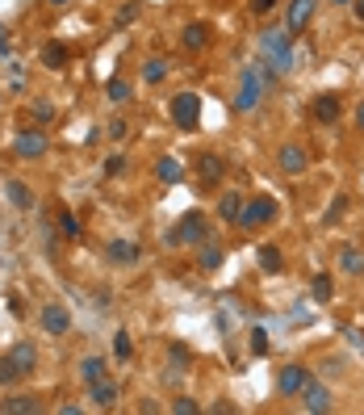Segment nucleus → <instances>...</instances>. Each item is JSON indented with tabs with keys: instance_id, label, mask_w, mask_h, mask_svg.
Segmentation results:
<instances>
[{
	"instance_id": "f257e3e1",
	"label": "nucleus",
	"mask_w": 364,
	"mask_h": 415,
	"mask_svg": "<svg viewBox=\"0 0 364 415\" xmlns=\"http://www.w3.org/2000/svg\"><path fill=\"white\" fill-rule=\"evenodd\" d=\"M260 50H264V63H273V72H293L289 30H264L260 34Z\"/></svg>"
},
{
	"instance_id": "f03ea898",
	"label": "nucleus",
	"mask_w": 364,
	"mask_h": 415,
	"mask_svg": "<svg viewBox=\"0 0 364 415\" xmlns=\"http://www.w3.org/2000/svg\"><path fill=\"white\" fill-rule=\"evenodd\" d=\"M205 235H210V218H205L201 210H188L181 223L168 231V243H172V248H176V243H201Z\"/></svg>"
},
{
	"instance_id": "7ed1b4c3",
	"label": "nucleus",
	"mask_w": 364,
	"mask_h": 415,
	"mask_svg": "<svg viewBox=\"0 0 364 415\" xmlns=\"http://www.w3.org/2000/svg\"><path fill=\"white\" fill-rule=\"evenodd\" d=\"M172 118L181 131H197V118H201V96L197 92H176L172 96Z\"/></svg>"
},
{
	"instance_id": "20e7f679",
	"label": "nucleus",
	"mask_w": 364,
	"mask_h": 415,
	"mask_svg": "<svg viewBox=\"0 0 364 415\" xmlns=\"http://www.w3.org/2000/svg\"><path fill=\"white\" fill-rule=\"evenodd\" d=\"M260 96H264V80H260V72L256 67H247L243 72V80H239V92H234V109H256L260 105Z\"/></svg>"
},
{
	"instance_id": "39448f33",
	"label": "nucleus",
	"mask_w": 364,
	"mask_h": 415,
	"mask_svg": "<svg viewBox=\"0 0 364 415\" xmlns=\"http://www.w3.org/2000/svg\"><path fill=\"white\" fill-rule=\"evenodd\" d=\"M306 386H310V369L306 365H285L280 369V377H276V390H280L285 399H302Z\"/></svg>"
},
{
	"instance_id": "423d86ee",
	"label": "nucleus",
	"mask_w": 364,
	"mask_h": 415,
	"mask_svg": "<svg viewBox=\"0 0 364 415\" xmlns=\"http://www.w3.org/2000/svg\"><path fill=\"white\" fill-rule=\"evenodd\" d=\"M273 218H276V201L273 197H251V201L243 206V214H239L243 227H260V223H273Z\"/></svg>"
},
{
	"instance_id": "0eeeda50",
	"label": "nucleus",
	"mask_w": 364,
	"mask_h": 415,
	"mask_svg": "<svg viewBox=\"0 0 364 415\" xmlns=\"http://www.w3.org/2000/svg\"><path fill=\"white\" fill-rule=\"evenodd\" d=\"M105 256H109V265H118V269H130V265H138L142 248H138L135 239H113V243L105 248Z\"/></svg>"
},
{
	"instance_id": "6e6552de",
	"label": "nucleus",
	"mask_w": 364,
	"mask_h": 415,
	"mask_svg": "<svg viewBox=\"0 0 364 415\" xmlns=\"http://www.w3.org/2000/svg\"><path fill=\"white\" fill-rule=\"evenodd\" d=\"M13 151H17L21 160H38V155L46 151V135L30 126V131H21V135L13 138Z\"/></svg>"
},
{
	"instance_id": "1a4fd4ad",
	"label": "nucleus",
	"mask_w": 364,
	"mask_h": 415,
	"mask_svg": "<svg viewBox=\"0 0 364 415\" xmlns=\"http://www.w3.org/2000/svg\"><path fill=\"white\" fill-rule=\"evenodd\" d=\"M314 17V0H289V13H285V30L289 34H302Z\"/></svg>"
},
{
	"instance_id": "9d476101",
	"label": "nucleus",
	"mask_w": 364,
	"mask_h": 415,
	"mask_svg": "<svg viewBox=\"0 0 364 415\" xmlns=\"http://www.w3.org/2000/svg\"><path fill=\"white\" fill-rule=\"evenodd\" d=\"M42 331L46 336H67V331H72V315H67L59 302H46L42 306Z\"/></svg>"
},
{
	"instance_id": "9b49d317",
	"label": "nucleus",
	"mask_w": 364,
	"mask_h": 415,
	"mask_svg": "<svg viewBox=\"0 0 364 415\" xmlns=\"http://www.w3.org/2000/svg\"><path fill=\"white\" fill-rule=\"evenodd\" d=\"M302 403H306V411H314V415H322V411H331V407H335L331 390H326L322 382H314V377H310V386L302 390Z\"/></svg>"
},
{
	"instance_id": "f8f14e48",
	"label": "nucleus",
	"mask_w": 364,
	"mask_h": 415,
	"mask_svg": "<svg viewBox=\"0 0 364 415\" xmlns=\"http://www.w3.org/2000/svg\"><path fill=\"white\" fill-rule=\"evenodd\" d=\"M276 164H280V172H302L306 164H310V155H306V147H297V143H289V147H280V155H276Z\"/></svg>"
},
{
	"instance_id": "ddd939ff",
	"label": "nucleus",
	"mask_w": 364,
	"mask_h": 415,
	"mask_svg": "<svg viewBox=\"0 0 364 415\" xmlns=\"http://www.w3.org/2000/svg\"><path fill=\"white\" fill-rule=\"evenodd\" d=\"M38 411H42V403L34 394H13V399L0 403V415H38Z\"/></svg>"
},
{
	"instance_id": "4468645a",
	"label": "nucleus",
	"mask_w": 364,
	"mask_h": 415,
	"mask_svg": "<svg viewBox=\"0 0 364 415\" xmlns=\"http://www.w3.org/2000/svg\"><path fill=\"white\" fill-rule=\"evenodd\" d=\"M222 172H227L222 155H201V160H197V181L201 184H218L222 181Z\"/></svg>"
},
{
	"instance_id": "2eb2a0df",
	"label": "nucleus",
	"mask_w": 364,
	"mask_h": 415,
	"mask_svg": "<svg viewBox=\"0 0 364 415\" xmlns=\"http://www.w3.org/2000/svg\"><path fill=\"white\" fill-rule=\"evenodd\" d=\"M339 114H343V101H339L335 92H319V96H314V118H319V122H335Z\"/></svg>"
},
{
	"instance_id": "dca6fc26",
	"label": "nucleus",
	"mask_w": 364,
	"mask_h": 415,
	"mask_svg": "<svg viewBox=\"0 0 364 415\" xmlns=\"http://www.w3.org/2000/svg\"><path fill=\"white\" fill-rule=\"evenodd\" d=\"M89 399L96 403V407H105V411H109V407L118 403V386H113L109 377H101V382H92V386H89Z\"/></svg>"
},
{
	"instance_id": "f3484780",
	"label": "nucleus",
	"mask_w": 364,
	"mask_h": 415,
	"mask_svg": "<svg viewBox=\"0 0 364 415\" xmlns=\"http://www.w3.org/2000/svg\"><path fill=\"white\" fill-rule=\"evenodd\" d=\"M8 357L17 361L21 373H34V365H38V353H34V344H25V340H21V344H13V348H8Z\"/></svg>"
},
{
	"instance_id": "a211bd4d",
	"label": "nucleus",
	"mask_w": 364,
	"mask_h": 415,
	"mask_svg": "<svg viewBox=\"0 0 364 415\" xmlns=\"http://www.w3.org/2000/svg\"><path fill=\"white\" fill-rule=\"evenodd\" d=\"M243 206H247V201H243V193H227V197L218 201V218H222V223H239Z\"/></svg>"
},
{
	"instance_id": "6ab92c4d",
	"label": "nucleus",
	"mask_w": 364,
	"mask_h": 415,
	"mask_svg": "<svg viewBox=\"0 0 364 415\" xmlns=\"http://www.w3.org/2000/svg\"><path fill=\"white\" fill-rule=\"evenodd\" d=\"M4 193H8V201H13L17 210H30V206H34V193H30V184L25 181H8L4 184Z\"/></svg>"
},
{
	"instance_id": "aec40b11",
	"label": "nucleus",
	"mask_w": 364,
	"mask_h": 415,
	"mask_svg": "<svg viewBox=\"0 0 364 415\" xmlns=\"http://www.w3.org/2000/svg\"><path fill=\"white\" fill-rule=\"evenodd\" d=\"M155 172H159V181L164 184H181V177H184V168H181L176 155H164V160L155 164Z\"/></svg>"
},
{
	"instance_id": "412c9836",
	"label": "nucleus",
	"mask_w": 364,
	"mask_h": 415,
	"mask_svg": "<svg viewBox=\"0 0 364 415\" xmlns=\"http://www.w3.org/2000/svg\"><path fill=\"white\" fill-rule=\"evenodd\" d=\"M256 260H260V269H264V273H280V269H285V256H280V248H273V243H264Z\"/></svg>"
},
{
	"instance_id": "4be33fe9",
	"label": "nucleus",
	"mask_w": 364,
	"mask_h": 415,
	"mask_svg": "<svg viewBox=\"0 0 364 415\" xmlns=\"http://www.w3.org/2000/svg\"><path fill=\"white\" fill-rule=\"evenodd\" d=\"M205 43H210V26H201V21L184 26V46H188V50H201Z\"/></svg>"
},
{
	"instance_id": "5701e85b",
	"label": "nucleus",
	"mask_w": 364,
	"mask_h": 415,
	"mask_svg": "<svg viewBox=\"0 0 364 415\" xmlns=\"http://www.w3.org/2000/svg\"><path fill=\"white\" fill-rule=\"evenodd\" d=\"M197 265H201L205 273H214V269L222 265V248H218V243H205V248L197 252Z\"/></svg>"
},
{
	"instance_id": "b1692460",
	"label": "nucleus",
	"mask_w": 364,
	"mask_h": 415,
	"mask_svg": "<svg viewBox=\"0 0 364 415\" xmlns=\"http://www.w3.org/2000/svg\"><path fill=\"white\" fill-rule=\"evenodd\" d=\"M80 377H84V382H101V377H105V357H84V361H80Z\"/></svg>"
},
{
	"instance_id": "393cba45",
	"label": "nucleus",
	"mask_w": 364,
	"mask_h": 415,
	"mask_svg": "<svg viewBox=\"0 0 364 415\" xmlns=\"http://www.w3.org/2000/svg\"><path fill=\"white\" fill-rule=\"evenodd\" d=\"M42 63L59 72V67L67 63V46H63V43H46V46H42Z\"/></svg>"
},
{
	"instance_id": "a878e982",
	"label": "nucleus",
	"mask_w": 364,
	"mask_h": 415,
	"mask_svg": "<svg viewBox=\"0 0 364 415\" xmlns=\"http://www.w3.org/2000/svg\"><path fill=\"white\" fill-rule=\"evenodd\" d=\"M310 294H314V302H331V294H335L331 277H326V273H314V281H310Z\"/></svg>"
},
{
	"instance_id": "bb28decb",
	"label": "nucleus",
	"mask_w": 364,
	"mask_h": 415,
	"mask_svg": "<svg viewBox=\"0 0 364 415\" xmlns=\"http://www.w3.org/2000/svg\"><path fill=\"white\" fill-rule=\"evenodd\" d=\"M21 377H25V373L17 369V361H13V357H0V386H17Z\"/></svg>"
},
{
	"instance_id": "cd10ccee",
	"label": "nucleus",
	"mask_w": 364,
	"mask_h": 415,
	"mask_svg": "<svg viewBox=\"0 0 364 415\" xmlns=\"http://www.w3.org/2000/svg\"><path fill=\"white\" fill-rule=\"evenodd\" d=\"M164 76H168V63H164V59H147V63H142V80H147V84H159Z\"/></svg>"
},
{
	"instance_id": "c85d7f7f",
	"label": "nucleus",
	"mask_w": 364,
	"mask_h": 415,
	"mask_svg": "<svg viewBox=\"0 0 364 415\" xmlns=\"http://www.w3.org/2000/svg\"><path fill=\"white\" fill-rule=\"evenodd\" d=\"M339 265H343V273H364V256L356 248H343L339 252Z\"/></svg>"
},
{
	"instance_id": "c756f323",
	"label": "nucleus",
	"mask_w": 364,
	"mask_h": 415,
	"mask_svg": "<svg viewBox=\"0 0 364 415\" xmlns=\"http://www.w3.org/2000/svg\"><path fill=\"white\" fill-rule=\"evenodd\" d=\"M59 231H63L67 239H80V223H76V214H72L67 206H59Z\"/></svg>"
},
{
	"instance_id": "7c9ffc66",
	"label": "nucleus",
	"mask_w": 364,
	"mask_h": 415,
	"mask_svg": "<svg viewBox=\"0 0 364 415\" xmlns=\"http://www.w3.org/2000/svg\"><path fill=\"white\" fill-rule=\"evenodd\" d=\"M130 353H135L130 331H113V357H118V361H130Z\"/></svg>"
},
{
	"instance_id": "2f4dec72",
	"label": "nucleus",
	"mask_w": 364,
	"mask_h": 415,
	"mask_svg": "<svg viewBox=\"0 0 364 415\" xmlns=\"http://www.w3.org/2000/svg\"><path fill=\"white\" fill-rule=\"evenodd\" d=\"M105 92H109V101H113V105H122V101H130V84H126L122 76H113V80L105 84Z\"/></svg>"
},
{
	"instance_id": "473e14b6",
	"label": "nucleus",
	"mask_w": 364,
	"mask_h": 415,
	"mask_svg": "<svg viewBox=\"0 0 364 415\" xmlns=\"http://www.w3.org/2000/svg\"><path fill=\"white\" fill-rule=\"evenodd\" d=\"M251 353H256V357H264V353H268V331H264V327H256V331H251Z\"/></svg>"
},
{
	"instance_id": "72a5a7b5",
	"label": "nucleus",
	"mask_w": 364,
	"mask_h": 415,
	"mask_svg": "<svg viewBox=\"0 0 364 415\" xmlns=\"http://www.w3.org/2000/svg\"><path fill=\"white\" fill-rule=\"evenodd\" d=\"M168 357H172V365H176V369H184L188 361H193V353H188L184 344H172V348H168Z\"/></svg>"
},
{
	"instance_id": "f704fd0d",
	"label": "nucleus",
	"mask_w": 364,
	"mask_h": 415,
	"mask_svg": "<svg viewBox=\"0 0 364 415\" xmlns=\"http://www.w3.org/2000/svg\"><path fill=\"white\" fill-rule=\"evenodd\" d=\"M343 210H348V197H339V201L326 210V218H322V223H326V227H331V223H339V218H343Z\"/></svg>"
},
{
	"instance_id": "c9c22d12",
	"label": "nucleus",
	"mask_w": 364,
	"mask_h": 415,
	"mask_svg": "<svg viewBox=\"0 0 364 415\" xmlns=\"http://www.w3.org/2000/svg\"><path fill=\"white\" fill-rule=\"evenodd\" d=\"M172 411H176V415H197L201 407H197L193 399H176V403H172Z\"/></svg>"
},
{
	"instance_id": "e433bc0d",
	"label": "nucleus",
	"mask_w": 364,
	"mask_h": 415,
	"mask_svg": "<svg viewBox=\"0 0 364 415\" xmlns=\"http://www.w3.org/2000/svg\"><path fill=\"white\" fill-rule=\"evenodd\" d=\"M135 17H138V4H122V9H118V26H130Z\"/></svg>"
},
{
	"instance_id": "4c0bfd02",
	"label": "nucleus",
	"mask_w": 364,
	"mask_h": 415,
	"mask_svg": "<svg viewBox=\"0 0 364 415\" xmlns=\"http://www.w3.org/2000/svg\"><path fill=\"white\" fill-rule=\"evenodd\" d=\"M34 118H38V122H50V118H55L50 101H34Z\"/></svg>"
},
{
	"instance_id": "58836bf2",
	"label": "nucleus",
	"mask_w": 364,
	"mask_h": 415,
	"mask_svg": "<svg viewBox=\"0 0 364 415\" xmlns=\"http://www.w3.org/2000/svg\"><path fill=\"white\" fill-rule=\"evenodd\" d=\"M122 168H126V155H109V160H105V172H109V177H118Z\"/></svg>"
},
{
	"instance_id": "ea45409f",
	"label": "nucleus",
	"mask_w": 364,
	"mask_h": 415,
	"mask_svg": "<svg viewBox=\"0 0 364 415\" xmlns=\"http://www.w3.org/2000/svg\"><path fill=\"white\" fill-rule=\"evenodd\" d=\"M276 9V0H251V13H256V17H264V13H273Z\"/></svg>"
},
{
	"instance_id": "a19ab883",
	"label": "nucleus",
	"mask_w": 364,
	"mask_h": 415,
	"mask_svg": "<svg viewBox=\"0 0 364 415\" xmlns=\"http://www.w3.org/2000/svg\"><path fill=\"white\" fill-rule=\"evenodd\" d=\"M109 135H113V138H126V135H130V126H126L122 118H113V122H109Z\"/></svg>"
},
{
	"instance_id": "79ce46f5",
	"label": "nucleus",
	"mask_w": 364,
	"mask_h": 415,
	"mask_svg": "<svg viewBox=\"0 0 364 415\" xmlns=\"http://www.w3.org/2000/svg\"><path fill=\"white\" fill-rule=\"evenodd\" d=\"M352 13H356V21H364V0H356V4H352Z\"/></svg>"
},
{
	"instance_id": "37998d69",
	"label": "nucleus",
	"mask_w": 364,
	"mask_h": 415,
	"mask_svg": "<svg viewBox=\"0 0 364 415\" xmlns=\"http://www.w3.org/2000/svg\"><path fill=\"white\" fill-rule=\"evenodd\" d=\"M356 126L364 131V101H360V109H356Z\"/></svg>"
},
{
	"instance_id": "c03bdc74",
	"label": "nucleus",
	"mask_w": 364,
	"mask_h": 415,
	"mask_svg": "<svg viewBox=\"0 0 364 415\" xmlns=\"http://www.w3.org/2000/svg\"><path fill=\"white\" fill-rule=\"evenodd\" d=\"M0 55H8V38H4V30H0Z\"/></svg>"
},
{
	"instance_id": "a18cd8bd",
	"label": "nucleus",
	"mask_w": 364,
	"mask_h": 415,
	"mask_svg": "<svg viewBox=\"0 0 364 415\" xmlns=\"http://www.w3.org/2000/svg\"><path fill=\"white\" fill-rule=\"evenodd\" d=\"M335 4H348V0H335Z\"/></svg>"
},
{
	"instance_id": "49530a36",
	"label": "nucleus",
	"mask_w": 364,
	"mask_h": 415,
	"mask_svg": "<svg viewBox=\"0 0 364 415\" xmlns=\"http://www.w3.org/2000/svg\"><path fill=\"white\" fill-rule=\"evenodd\" d=\"M50 4H63V0H50Z\"/></svg>"
}]
</instances>
